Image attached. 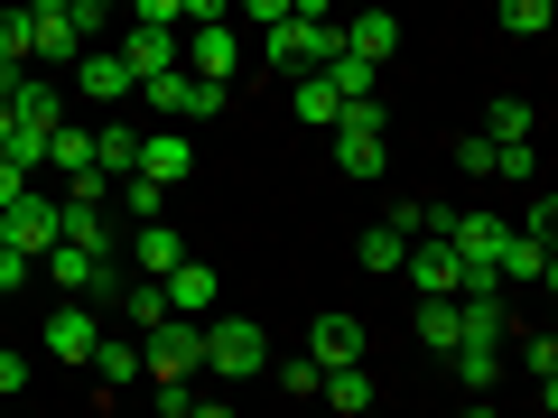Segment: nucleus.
Returning a JSON list of instances; mask_svg holds the SVG:
<instances>
[{
    "label": "nucleus",
    "mask_w": 558,
    "mask_h": 418,
    "mask_svg": "<svg viewBox=\"0 0 558 418\" xmlns=\"http://www.w3.org/2000/svg\"><path fill=\"white\" fill-rule=\"evenodd\" d=\"M457 335H465V325H457V298H418V344H428V354H447Z\"/></svg>",
    "instance_id": "28"
},
{
    "label": "nucleus",
    "mask_w": 558,
    "mask_h": 418,
    "mask_svg": "<svg viewBox=\"0 0 558 418\" xmlns=\"http://www.w3.org/2000/svg\"><path fill=\"white\" fill-rule=\"evenodd\" d=\"M10 391H28V362L20 354H0V399H10Z\"/></svg>",
    "instance_id": "43"
},
{
    "label": "nucleus",
    "mask_w": 558,
    "mask_h": 418,
    "mask_svg": "<svg viewBox=\"0 0 558 418\" xmlns=\"http://www.w3.org/2000/svg\"><path fill=\"white\" fill-rule=\"evenodd\" d=\"M457 168H465V177H494V139L465 131V139H457Z\"/></svg>",
    "instance_id": "39"
},
{
    "label": "nucleus",
    "mask_w": 558,
    "mask_h": 418,
    "mask_svg": "<svg viewBox=\"0 0 558 418\" xmlns=\"http://www.w3.org/2000/svg\"><path fill=\"white\" fill-rule=\"evenodd\" d=\"M400 251H410V242H400L391 223H373V233H363V270H373V279H391V270H400Z\"/></svg>",
    "instance_id": "32"
},
{
    "label": "nucleus",
    "mask_w": 558,
    "mask_h": 418,
    "mask_svg": "<svg viewBox=\"0 0 558 418\" xmlns=\"http://www.w3.org/2000/svg\"><path fill=\"white\" fill-rule=\"evenodd\" d=\"M494 279H502V288H549V279H558V251H549V233H531V223H512V242H502Z\"/></svg>",
    "instance_id": "8"
},
{
    "label": "nucleus",
    "mask_w": 558,
    "mask_h": 418,
    "mask_svg": "<svg viewBox=\"0 0 558 418\" xmlns=\"http://www.w3.org/2000/svg\"><path fill=\"white\" fill-rule=\"evenodd\" d=\"M344 0H289V20H336Z\"/></svg>",
    "instance_id": "44"
},
{
    "label": "nucleus",
    "mask_w": 558,
    "mask_h": 418,
    "mask_svg": "<svg viewBox=\"0 0 558 418\" xmlns=\"http://www.w3.org/2000/svg\"><path fill=\"white\" fill-rule=\"evenodd\" d=\"M0 242H20V251L38 260L47 242H57V196H38V186H28V196H10V205H0Z\"/></svg>",
    "instance_id": "13"
},
{
    "label": "nucleus",
    "mask_w": 558,
    "mask_h": 418,
    "mask_svg": "<svg viewBox=\"0 0 558 418\" xmlns=\"http://www.w3.org/2000/svg\"><path fill=\"white\" fill-rule=\"evenodd\" d=\"M381 223H391V233L410 242V233H438L447 214H438V205H418V196H400V205H391V214H381Z\"/></svg>",
    "instance_id": "35"
},
{
    "label": "nucleus",
    "mask_w": 558,
    "mask_h": 418,
    "mask_svg": "<svg viewBox=\"0 0 558 418\" xmlns=\"http://www.w3.org/2000/svg\"><path fill=\"white\" fill-rule=\"evenodd\" d=\"M317 75L336 84V94H381V65H373V57H354V47H336V57H326Z\"/></svg>",
    "instance_id": "23"
},
{
    "label": "nucleus",
    "mask_w": 558,
    "mask_h": 418,
    "mask_svg": "<svg viewBox=\"0 0 558 418\" xmlns=\"http://www.w3.org/2000/svg\"><path fill=\"white\" fill-rule=\"evenodd\" d=\"M336 38L354 47V57L391 65V47H400V20H391V10H354V20H336Z\"/></svg>",
    "instance_id": "20"
},
{
    "label": "nucleus",
    "mask_w": 558,
    "mask_h": 418,
    "mask_svg": "<svg viewBox=\"0 0 558 418\" xmlns=\"http://www.w3.org/2000/svg\"><path fill=\"white\" fill-rule=\"evenodd\" d=\"M438 233L457 242L465 260H484V270H494V260H502V242H512V223H502V214H447Z\"/></svg>",
    "instance_id": "17"
},
{
    "label": "nucleus",
    "mask_w": 558,
    "mask_h": 418,
    "mask_svg": "<svg viewBox=\"0 0 558 418\" xmlns=\"http://www.w3.org/2000/svg\"><path fill=\"white\" fill-rule=\"evenodd\" d=\"M84 372H94V381H112V391H131V381H140V344L102 335V344H94V362H84Z\"/></svg>",
    "instance_id": "24"
},
{
    "label": "nucleus",
    "mask_w": 558,
    "mask_h": 418,
    "mask_svg": "<svg viewBox=\"0 0 558 418\" xmlns=\"http://www.w3.org/2000/svg\"><path fill=\"white\" fill-rule=\"evenodd\" d=\"M121 317H131V325H159L168 317V288H159V279H140L131 298H121Z\"/></svg>",
    "instance_id": "36"
},
{
    "label": "nucleus",
    "mask_w": 558,
    "mask_h": 418,
    "mask_svg": "<svg viewBox=\"0 0 558 418\" xmlns=\"http://www.w3.org/2000/svg\"><path fill=\"white\" fill-rule=\"evenodd\" d=\"M94 168H140V131H94Z\"/></svg>",
    "instance_id": "33"
},
{
    "label": "nucleus",
    "mask_w": 558,
    "mask_h": 418,
    "mask_svg": "<svg viewBox=\"0 0 558 418\" xmlns=\"http://www.w3.org/2000/svg\"><path fill=\"white\" fill-rule=\"evenodd\" d=\"M521 372H531L539 409H549V399H558V344H549V335H531V344H521Z\"/></svg>",
    "instance_id": "29"
},
{
    "label": "nucleus",
    "mask_w": 558,
    "mask_h": 418,
    "mask_svg": "<svg viewBox=\"0 0 558 418\" xmlns=\"http://www.w3.org/2000/svg\"><path fill=\"white\" fill-rule=\"evenodd\" d=\"M326 131H336L344 177H381V168H391V112H381V94H344V112L326 121Z\"/></svg>",
    "instance_id": "1"
},
{
    "label": "nucleus",
    "mask_w": 558,
    "mask_h": 418,
    "mask_svg": "<svg viewBox=\"0 0 558 418\" xmlns=\"http://www.w3.org/2000/svg\"><path fill=\"white\" fill-rule=\"evenodd\" d=\"M196 335H205V362H196L205 381H252V372H270V335H260L252 317H196Z\"/></svg>",
    "instance_id": "2"
},
{
    "label": "nucleus",
    "mask_w": 558,
    "mask_h": 418,
    "mask_svg": "<svg viewBox=\"0 0 558 418\" xmlns=\"http://www.w3.org/2000/svg\"><path fill=\"white\" fill-rule=\"evenodd\" d=\"M317 399L354 418V409H373V399H381V381H373V362H336V372H317Z\"/></svg>",
    "instance_id": "19"
},
{
    "label": "nucleus",
    "mask_w": 558,
    "mask_h": 418,
    "mask_svg": "<svg viewBox=\"0 0 558 418\" xmlns=\"http://www.w3.org/2000/svg\"><path fill=\"white\" fill-rule=\"evenodd\" d=\"M38 270H47V288L57 298H112V251H84V242H47L38 251Z\"/></svg>",
    "instance_id": "5"
},
{
    "label": "nucleus",
    "mask_w": 558,
    "mask_h": 418,
    "mask_svg": "<svg viewBox=\"0 0 558 418\" xmlns=\"http://www.w3.org/2000/svg\"><path fill=\"white\" fill-rule=\"evenodd\" d=\"M0 409H10V399H0Z\"/></svg>",
    "instance_id": "47"
},
{
    "label": "nucleus",
    "mask_w": 558,
    "mask_h": 418,
    "mask_svg": "<svg viewBox=\"0 0 558 418\" xmlns=\"http://www.w3.org/2000/svg\"><path fill=\"white\" fill-rule=\"evenodd\" d=\"M102 344V307L94 298H57V317H47V354L57 362H94Z\"/></svg>",
    "instance_id": "9"
},
{
    "label": "nucleus",
    "mask_w": 558,
    "mask_h": 418,
    "mask_svg": "<svg viewBox=\"0 0 558 418\" xmlns=\"http://www.w3.org/2000/svg\"><path fill=\"white\" fill-rule=\"evenodd\" d=\"M307 362H317V372L363 362V325H354V317H307Z\"/></svg>",
    "instance_id": "18"
},
{
    "label": "nucleus",
    "mask_w": 558,
    "mask_h": 418,
    "mask_svg": "<svg viewBox=\"0 0 558 418\" xmlns=\"http://www.w3.org/2000/svg\"><path fill=\"white\" fill-rule=\"evenodd\" d=\"M494 177H521V186H539V149H531V139H494Z\"/></svg>",
    "instance_id": "31"
},
{
    "label": "nucleus",
    "mask_w": 558,
    "mask_h": 418,
    "mask_svg": "<svg viewBox=\"0 0 558 418\" xmlns=\"http://www.w3.org/2000/svg\"><path fill=\"white\" fill-rule=\"evenodd\" d=\"M178 65H196V75L233 84V65H242V38H233V20H196V28L178 38Z\"/></svg>",
    "instance_id": "10"
},
{
    "label": "nucleus",
    "mask_w": 558,
    "mask_h": 418,
    "mask_svg": "<svg viewBox=\"0 0 558 418\" xmlns=\"http://www.w3.org/2000/svg\"><path fill=\"white\" fill-rule=\"evenodd\" d=\"M159 288H168V317H215V298H223V288H215V270H205L196 251H186L178 270L159 279Z\"/></svg>",
    "instance_id": "16"
},
{
    "label": "nucleus",
    "mask_w": 558,
    "mask_h": 418,
    "mask_svg": "<svg viewBox=\"0 0 558 418\" xmlns=\"http://www.w3.org/2000/svg\"><path fill=\"white\" fill-rule=\"evenodd\" d=\"M400 279H410L418 298H457L465 288V251L447 233H410V251H400Z\"/></svg>",
    "instance_id": "6"
},
{
    "label": "nucleus",
    "mask_w": 558,
    "mask_h": 418,
    "mask_svg": "<svg viewBox=\"0 0 558 418\" xmlns=\"http://www.w3.org/2000/svg\"><path fill=\"white\" fill-rule=\"evenodd\" d=\"M289 112H299V121H307V131H326V121H336V112H344V94H336V84H326V75H317V65H307V75H289Z\"/></svg>",
    "instance_id": "22"
},
{
    "label": "nucleus",
    "mask_w": 558,
    "mask_h": 418,
    "mask_svg": "<svg viewBox=\"0 0 558 418\" xmlns=\"http://www.w3.org/2000/svg\"><path fill=\"white\" fill-rule=\"evenodd\" d=\"M196 20H233V0H186V28Z\"/></svg>",
    "instance_id": "45"
},
{
    "label": "nucleus",
    "mask_w": 558,
    "mask_h": 418,
    "mask_svg": "<svg viewBox=\"0 0 558 418\" xmlns=\"http://www.w3.org/2000/svg\"><path fill=\"white\" fill-rule=\"evenodd\" d=\"M28 279H38V260H28V251H20V242H0V298H20Z\"/></svg>",
    "instance_id": "37"
},
{
    "label": "nucleus",
    "mask_w": 558,
    "mask_h": 418,
    "mask_svg": "<svg viewBox=\"0 0 558 418\" xmlns=\"http://www.w3.org/2000/svg\"><path fill=\"white\" fill-rule=\"evenodd\" d=\"M159 205H168V186H159V177H140V168L121 177V214H140V223H149Z\"/></svg>",
    "instance_id": "34"
},
{
    "label": "nucleus",
    "mask_w": 558,
    "mask_h": 418,
    "mask_svg": "<svg viewBox=\"0 0 558 418\" xmlns=\"http://www.w3.org/2000/svg\"><path fill=\"white\" fill-rule=\"evenodd\" d=\"M47 168H65V177H75V168H94V131L57 121V131H47Z\"/></svg>",
    "instance_id": "27"
},
{
    "label": "nucleus",
    "mask_w": 558,
    "mask_h": 418,
    "mask_svg": "<svg viewBox=\"0 0 558 418\" xmlns=\"http://www.w3.org/2000/svg\"><path fill=\"white\" fill-rule=\"evenodd\" d=\"M0 65H38V28H28V0L0 10Z\"/></svg>",
    "instance_id": "26"
},
{
    "label": "nucleus",
    "mask_w": 558,
    "mask_h": 418,
    "mask_svg": "<svg viewBox=\"0 0 558 418\" xmlns=\"http://www.w3.org/2000/svg\"><path fill=\"white\" fill-rule=\"evenodd\" d=\"M494 20H502V28H512V38H539V28H549V20H558V0H502Z\"/></svg>",
    "instance_id": "30"
},
{
    "label": "nucleus",
    "mask_w": 558,
    "mask_h": 418,
    "mask_svg": "<svg viewBox=\"0 0 558 418\" xmlns=\"http://www.w3.org/2000/svg\"><path fill=\"white\" fill-rule=\"evenodd\" d=\"M10 196H28V168L10 159V149H0V205H10Z\"/></svg>",
    "instance_id": "41"
},
{
    "label": "nucleus",
    "mask_w": 558,
    "mask_h": 418,
    "mask_svg": "<svg viewBox=\"0 0 558 418\" xmlns=\"http://www.w3.org/2000/svg\"><path fill=\"white\" fill-rule=\"evenodd\" d=\"M140 381H196V362H205V335H196V317H159V325H140Z\"/></svg>",
    "instance_id": "4"
},
{
    "label": "nucleus",
    "mask_w": 558,
    "mask_h": 418,
    "mask_svg": "<svg viewBox=\"0 0 558 418\" xmlns=\"http://www.w3.org/2000/svg\"><path fill=\"white\" fill-rule=\"evenodd\" d=\"M186 168H196V139H186V121H168V131H140V177L178 186Z\"/></svg>",
    "instance_id": "14"
},
{
    "label": "nucleus",
    "mask_w": 558,
    "mask_h": 418,
    "mask_svg": "<svg viewBox=\"0 0 558 418\" xmlns=\"http://www.w3.org/2000/svg\"><path fill=\"white\" fill-rule=\"evenodd\" d=\"M131 260H140V279H168V270H178V260H186V242L168 233L159 214H149V223H140V233H131Z\"/></svg>",
    "instance_id": "21"
},
{
    "label": "nucleus",
    "mask_w": 558,
    "mask_h": 418,
    "mask_svg": "<svg viewBox=\"0 0 558 418\" xmlns=\"http://www.w3.org/2000/svg\"><path fill=\"white\" fill-rule=\"evenodd\" d=\"M28 28H38V65H75V47L94 38L75 20V0H28Z\"/></svg>",
    "instance_id": "11"
},
{
    "label": "nucleus",
    "mask_w": 558,
    "mask_h": 418,
    "mask_svg": "<svg viewBox=\"0 0 558 418\" xmlns=\"http://www.w3.org/2000/svg\"><path fill=\"white\" fill-rule=\"evenodd\" d=\"M279 391H299V399H317V362H307V354H299V362H279Z\"/></svg>",
    "instance_id": "40"
},
{
    "label": "nucleus",
    "mask_w": 558,
    "mask_h": 418,
    "mask_svg": "<svg viewBox=\"0 0 558 418\" xmlns=\"http://www.w3.org/2000/svg\"><path fill=\"white\" fill-rule=\"evenodd\" d=\"M336 20H270V65L279 75H307V65H326L336 57Z\"/></svg>",
    "instance_id": "7"
},
{
    "label": "nucleus",
    "mask_w": 558,
    "mask_h": 418,
    "mask_svg": "<svg viewBox=\"0 0 558 418\" xmlns=\"http://www.w3.org/2000/svg\"><path fill=\"white\" fill-rule=\"evenodd\" d=\"M131 20H149V28H186V0H121Z\"/></svg>",
    "instance_id": "38"
},
{
    "label": "nucleus",
    "mask_w": 558,
    "mask_h": 418,
    "mask_svg": "<svg viewBox=\"0 0 558 418\" xmlns=\"http://www.w3.org/2000/svg\"><path fill=\"white\" fill-rule=\"evenodd\" d=\"M531 131H539L531 94H494V112H484V139H531Z\"/></svg>",
    "instance_id": "25"
},
{
    "label": "nucleus",
    "mask_w": 558,
    "mask_h": 418,
    "mask_svg": "<svg viewBox=\"0 0 558 418\" xmlns=\"http://www.w3.org/2000/svg\"><path fill=\"white\" fill-rule=\"evenodd\" d=\"M223 94L233 84H215V75H196V65H168V75H149L131 102H149L159 121H205V112H223Z\"/></svg>",
    "instance_id": "3"
},
{
    "label": "nucleus",
    "mask_w": 558,
    "mask_h": 418,
    "mask_svg": "<svg viewBox=\"0 0 558 418\" xmlns=\"http://www.w3.org/2000/svg\"><path fill=\"white\" fill-rule=\"evenodd\" d=\"M65 94H94V102H131L140 84H131V65H121V47H94V38H84V47H75V84H65Z\"/></svg>",
    "instance_id": "12"
},
{
    "label": "nucleus",
    "mask_w": 558,
    "mask_h": 418,
    "mask_svg": "<svg viewBox=\"0 0 558 418\" xmlns=\"http://www.w3.org/2000/svg\"><path fill=\"white\" fill-rule=\"evenodd\" d=\"M121 65H131V84L168 75V65H178V28H149V20H131V28H121Z\"/></svg>",
    "instance_id": "15"
},
{
    "label": "nucleus",
    "mask_w": 558,
    "mask_h": 418,
    "mask_svg": "<svg viewBox=\"0 0 558 418\" xmlns=\"http://www.w3.org/2000/svg\"><path fill=\"white\" fill-rule=\"evenodd\" d=\"M112 10H121V0H75V20H84V28H102Z\"/></svg>",
    "instance_id": "46"
},
{
    "label": "nucleus",
    "mask_w": 558,
    "mask_h": 418,
    "mask_svg": "<svg viewBox=\"0 0 558 418\" xmlns=\"http://www.w3.org/2000/svg\"><path fill=\"white\" fill-rule=\"evenodd\" d=\"M233 10H242V20H260V28H270V20H289V0H233Z\"/></svg>",
    "instance_id": "42"
}]
</instances>
